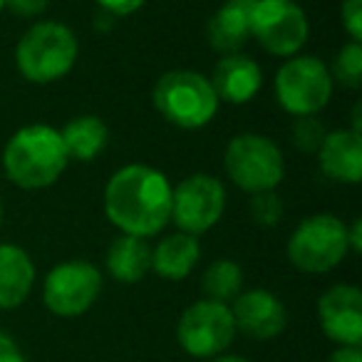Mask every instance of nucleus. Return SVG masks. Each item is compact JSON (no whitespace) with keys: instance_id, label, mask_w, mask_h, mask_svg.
Masks as SVG:
<instances>
[{"instance_id":"obj_2","label":"nucleus","mask_w":362,"mask_h":362,"mask_svg":"<svg viewBox=\"0 0 362 362\" xmlns=\"http://www.w3.org/2000/svg\"><path fill=\"white\" fill-rule=\"evenodd\" d=\"M70 156L60 129L50 124H25L8 139L3 149V169L18 189L37 192L52 187L65 174Z\"/></svg>"},{"instance_id":"obj_22","label":"nucleus","mask_w":362,"mask_h":362,"mask_svg":"<svg viewBox=\"0 0 362 362\" xmlns=\"http://www.w3.org/2000/svg\"><path fill=\"white\" fill-rule=\"evenodd\" d=\"M332 82H340L347 90H360L362 87V45L360 42H345L337 50L332 67H327Z\"/></svg>"},{"instance_id":"obj_11","label":"nucleus","mask_w":362,"mask_h":362,"mask_svg":"<svg viewBox=\"0 0 362 362\" xmlns=\"http://www.w3.org/2000/svg\"><path fill=\"white\" fill-rule=\"evenodd\" d=\"M236 337L231 308L214 300H197L181 313L176 340L192 357H218Z\"/></svg>"},{"instance_id":"obj_14","label":"nucleus","mask_w":362,"mask_h":362,"mask_svg":"<svg viewBox=\"0 0 362 362\" xmlns=\"http://www.w3.org/2000/svg\"><path fill=\"white\" fill-rule=\"evenodd\" d=\"M320 171L335 184L355 187L362 181V134L350 127L332 129L325 134L315 151Z\"/></svg>"},{"instance_id":"obj_33","label":"nucleus","mask_w":362,"mask_h":362,"mask_svg":"<svg viewBox=\"0 0 362 362\" xmlns=\"http://www.w3.org/2000/svg\"><path fill=\"white\" fill-rule=\"evenodd\" d=\"M3 8H6V0H0V11H3Z\"/></svg>"},{"instance_id":"obj_1","label":"nucleus","mask_w":362,"mask_h":362,"mask_svg":"<svg viewBox=\"0 0 362 362\" xmlns=\"http://www.w3.org/2000/svg\"><path fill=\"white\" fill-rule=\"evenodd\" d=\"M105 216L119 233L149 238L171 221V184L149 164L119 166L105 187Z\"/></svg>"},{"instance_id":"obj_21","label":"nucleus","mask_w":362,"mask_h":362,"mask_svg":"<svg viewBox=\"0 0 362 362\" xmlns=\"http://www.w3.org/2000/svg\"><path fill=\"white\" fill-rule=\"evenodd\" d=\"M243 291V268L231 258H218L204 271L202 276V293L206 300L214 303H233L238 293Z\"/></svg>"},{"instance_id":"obj_26","label":"nucleus","mask_w":362,"mask_h":362,"mask_svg":"<svg viewBox=\"0 0 362 362\" xmlns=\"http://www.w3.org/2000/svg\"><path fill=\"white\" fill-rule=\"evenodd\" d=\"M146 0H97V6H100L102 13L112 18H127V16H134L136 11L144 8Z\"/></svg>"},{"instance_id":"obj_17","label":"nucleus","mask_w":362,"mask_h":362,"mask_svg":"<svg viewBox=\"0 0 362 362\" xmlns=\"http://www.w3.org/2000/svg\"><path fill=\"white\" fill-rule=\"evenodd\" d=\"M35 286V263L18 243H0V310H16Z\"/></svg>"},{"instance_id":"obj_31","label":"nucleus","mask_w":362,"mask_h":362,"mask_svg":"<svg viewBox=\"0 0 362 362\" xmlns=\"http://www.w3.org/2000/svg\"><path fill=\"white\" fill-rule=\"evenodd\" d=\"M211 362H251V360L238 357V355H218V357H211Z\"/></svg>"},{"instance_id":"obj_9","label":"nucleus","mask_w":362,"mask_h":362,"mask_svg":"<svg viewBox=\"0 0 362 362\" xmlns=\"http://www.w3.org/2000/svg\"><path fill=\"white\" fill-rule=\"evenodd\" d=\"M308 35H310V23L296 0H256L253 3L251 37L268 55H300Z\"/></svg>"},{"instance_id":"obj_28","label":"nucleus","mask_w":362,"mask_h":362,"mask_svg":"<svg viewBox=\"0 0 362 362\" xmlns=\"http://www.w3.org/2000/svg\"><path fill=\"white\" fill-rule=\"evenodd\" d=\"M0 362H25L18 342L13 340L11 332H6L0 327Z\"/></svg>"},{"instance_id":"obj_16","label":"nucleus","mask_w":362,"mask_h":362,"mask_svg":"<svg viewBox=\"0 0 362 362\" xmlns=\"http://www.w3.org/2000/svg\"><path fill=\"white\" fill-rule=\"evenodd\" d=\"M256 0H226L206 23V40L218 55H233L251 40V11Z\"/></svg>"},{"instance_id":"obj_30","label":"nucleus","mask_w":362,"mask_h":362,"mask_svg":"<svg viewBox=\"0 0 362 362\" xmlns=\"http://www.w3.org/2000/svg\"><path fill=\"white\" fill-rule=\"evenodd\" d=\"M327 362H362V350L360 347L340 345L335 352H332Z\"/></svg>"},{"instance_id":"obj_19","label":"nucleus","mask_w":362,"mask_h":362,"mask_svg":"<svg viewBox=\"0 0 362 362\" xmlns=\"http://www.w3.org/2000/svg\"><path fill=\"white\" fill-rule=\"evenodd\" d=\"M107 273L115 278L117 283H139L146 273L151 271V246L146 238L129 236V233H119L115 241L110 243L105 256Z\"/></svg>"},{"instance_id":"obj_13","label":"nucleus","mask_w":362,"mask_h":362,"mask_svg":"<svg viewBox=\"0 0 362 362\" xmlns=\"http://www.w3.org/2000/svg\"><path fill=\"white\" fill-rule=\"evenodd\" d=\"M228 308H231L236 332H243L253 340H273L288 325V310L281 298L263 288L241 291Z\"/></svg>"},{"instance_id":"obj_29","label":"nucleus","mask_w":362,"mask_h":362,"mask_svg":"<svg viewBox=\"0 0 362 362\" xmlns=\"http://www.w3.org/2000/svg\"><path fill=\"white\" fill-rule=\"evenodd\" d=\"M347 248H350V253L362 251V221L360 218H352V223L347 226Z\"/></svg>"},{"instance_id":"obj_10","label":"nucleus","mask_w":362,"mask_h":362,"mask_svg":"<svg viewBox=\"0 0 362 362\" xmlns=\"http://www.w3.org/2000/svg\"><path fill=\"white\" fill-rule=\"evenodd\" d=\"M102 293V271L90 261L57 263L45 276L42 303L57 317H80Z\"/></svg>"},{"instance_id":"obj_23","label":"nucleus","mask_w":362,"mask_h":362,"mask_svg":"<svg viewBox=\"0 0 362 362\" xmlns=\"http://www.w3.org/2000/svg\"><path fill=\"white\" fill-rule=\"evenodd\" d=\"M325 124L317 119V115L308 117H296L291 127V141L298 151H305V154H315L320 149L322 139H325Z\"/></svg>"},{"instance_id":"obj_7","label":"nucleus","mask_w":362,"mask_h":362,"mask_svg":"<svg viewBox=\"0 0 362 362\" xmlns=\"http://www.w3.org/2000/svg\"><path fill=\"white\" fill-rule=\"evenodd\" d=\"M332 75L317 55H293L278 67L273 92L276 102L293 117L322 112L332 97Z\"/></svg>"},{"instance_id":"obj_5","label":"nucleus","mask_w":362,"mask_h":362,"mask_svg":"<svg viewBox=\"0 0 362 362\" xmlns=\"http://www.w3.org/2000/svg\"><path fill=\"white\" fill-rule=\"evenodd\" d=\"M286 253L296 271L310 273V276L330 273L350 253V248H347V223L337 218L335 214H313L293 228Z\"/></svg>"},{"instance_id":"obj_3","label":"nucleus","mask_w":362,"mask_h":362,"mask_svg":"<svg viewBox=\"0 0 362 362\" xmlns=\"http://www.w3.org/2000/svg\"><path fill=\"white\" fill-rule=\"evenodd\" d=\"M80 42L72 28L57 21H40L21 35L16 45V67L33 85H52L72 72Z\"/></svg>"},{"instance_id":"obj_32","label":"nucleus","mask_w":362,"mask_h":362,"mask_svg":"<svg viewBox=\"0 0 362 362\" xmlns=\"http://www.w3.org/2000/svg\"><path fill=\"white\" fill-rule=\"evenodd\" d=\"M3 218H6V209H3V199H0V226H3Z\"/></svg>"},{"instance_id":"obj_8","label":"nucleus","mask_w":362,"mask_h":362,"mask_svg":"<svg viewBox=\"0 0 362 362\" xmlns=\"http://www.w3.org/2000/svg\"><path fill=\"white\" fill-rule=\"evenodd\" d=\"M226 189L214 174H192L171 187V223L181 233L202 236L221 221Z\"/></svg>"},{"instance_id":"obj_4","label":"nucleus","mask_w":362,"mask_h":362,"mask_svg":"<svg viewBox=\"0 0 362 362\" xmlns=\"http://www.w3.org/2000/svg\"><path fill=\"white\" fill-rule=\"evenodd\" d=\"M151 105L179 129H202L214 122L221 102L202 72L169 70L154 82Z\"/></svg>"},{"instance_id":"obj_12","label":"nucleus","mask_w":362,"mask_h":362,"mask_svg":"<svg viewBox=\"0 0 362 362\" xmlns=\"http://www.w3.org/2000/svg\"><path fill=\"white\" fill-rule=\"evenodd\" d=\"M320 327L337 345L360 347L362 342V291L350 283L327 288L317 300Z\"/></svg>"},{"instance_id":"obj_18","label":"nucleus","mask_w":362,"mask_h":362,"mask_svg":"<svg viewBox=\"0 0 362 362\" xmlns=\"http://www.w3.org/2000/svg\"><path fill=\"white\" fill-rule=\"evenodd\" d=\"M199 258H202L199 238L176 231L151 248V271L164 281H184L197 268Z\"/></svg>"},{"instance_id":"obj_6","label":"nucleus","mask_w":362,"mask_h":362,"mask_svg":"<svg viewBox=\"0 0 362 362\" xmlns=\"http://www.w3.org/2000/svg\"><path fill=\"white\" fill-rule=\"evenodd\" d=\"M226 176L246 194L276 192L286 176V161L278 144L266 134L243 132L223 151Z\"/></svg>"},{"instance_id":"obj_27","label":"nucleus","mask_w":362,"mask_h":362,"mask_svg":"<svg viewBox=\"0 0 362 362\" xmlns=\"http://www.w3.org/2000/svg\"><path fill=\"white\" fill-rule=\"evenodd\" d=\"M50 0H6V8L18 18H40L47 11Z\"/></svg>"},{"instance_id":"obj_15","label":"nucleus","mask_w":362,"mask_h":362,"mask_svg":"<svg viewBox=\"0 0 362 362\" xmlns=\"http://www.w3.org/2000/svg\"><path fill=\"white\" fill-rule=\"evenodd\" d=\"M218 102L228 105H248L263 87V72L253 57L243 52L221 55V60L214 65V72L209 77Z\"/></svg>"},{"instance_id":"obj_20","label":"nucleus","mask_w":362,"mask_h":362,"mask_svg":"<svg viewBox=\"0 0 362 362\" xmlns=\"http://www.w3.org/2000/svg\"><path fill=\"white\" fill-rule=\"evenodd\" d=\"M62 144L70 159L75 161H95L110 141V127L97 115L72 117L60 129Z\"/></svg>"},{"instance_id":"obj_25","label":"nucleus","mask_w":362,"mask_h":362,"mask_svg":"<svg viewBox=\"0 0 362 362\" xmlns=\"http://www.w3.org/2000/svg\"><path fill=\"white\" fill-rule=\"evenodd\" d=\"M340 21L352 42H362V0H342Z\"/></svg>"},{"instance_id":"obj_24","label":"nucleus","mask_w":362,"mask_h":362,"mask_svg":"<svg viewBox=\"0 0 362 362\" xmlns=\"http://www.w3.org/2000/svg\"><path fill=\"white\" fill-rule=\"evenodd\" d=\"M251 218L256 226L273 228L283 218V202L278 192L251 194Z\"/></svg>"}]
</instances>
